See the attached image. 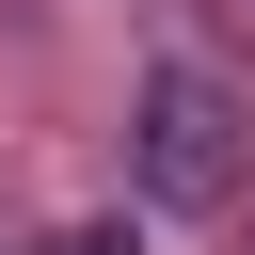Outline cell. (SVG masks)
Segmentation results:
<instances>
[{
  "instance_id": "1",
  "label": "cell",
  "mask_w": 255,
  "mask_h": 255,
  "mask_svg": "<svg viewBox=\"0 0 255 255\" xmlns=\"http://www.w3.org/2000/svg\"><path fill=\"white\" fill-rule=\"evenodd\" d=\"M239 175V128H223V96L175 64V80H143V191H175V207H207Z\"/></svg>"
},
{
  "instance_id": "2",
  "label": "cell",
  "mask_w": 255,
  "mask_h": 255,
  "mask_svg": "<svg viewBox=\"0 0 255 255\" xmlns=\"http://www.w3.org/2000/svg\"><path fill=\"white\" fill-rule=\"evenodd\" d=\"M64 255H128V239H112V223H80V239H64Z\"/></svg>"
}]
</instances>
